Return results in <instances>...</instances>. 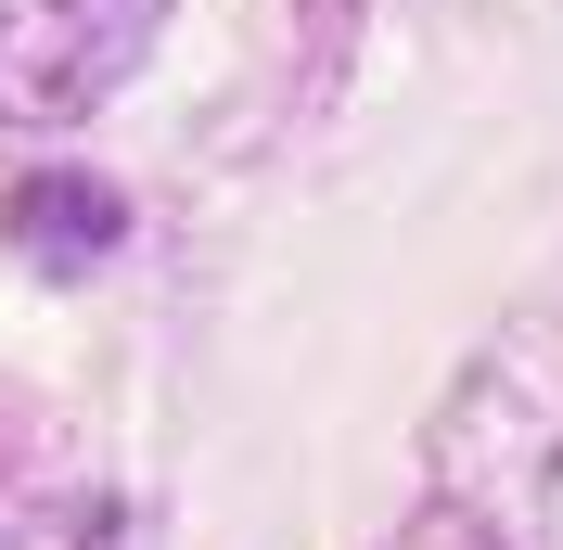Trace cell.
<instances>
[{
	"label": "cell",
	"instance_id": "cell-2",
	"mask_svg": "<svg viewBox=\"0 0 563 550\" xmlns=\"http://www.w3.org/2000/svg\"><path fill=\"white\" fill-rule=\"evenodd\" d=\"M0 231H13V256H26V270L77 282V270H103L115 243H129V193H115V179H90V167H38V179H13Z\"/></svg>",
	"mask_w": 563,
	"mask_h": 550
},
{
	"label": "cell",
	"instance_id": "cell-3",
	"mask_svg": "<svg viewBox=\"0 0 563 550\" xmlns=\"http://www.w3.org/2000/svg\"><path fill=\"white\" fill-rule=\"evenodd\" d=\"M397 550H499V538L461 513V499H435V513H410V525H397Z\"/></svg>",
	"mask_w": 563,
	"mask_h": 550
},
{
	"label": "cell",
	"instance_id": "cell-1",
	"mask_svg": "<svg viewBox=\"0 0 563 550\" xmlns=\"http://www.w3.org/2000/svg\"><path fill=\"white\" fill-rule=\"evenodd\" d=\"M167 0H0V129H77L129 90Z\"/></svg>",
	"mask_w": 563,
	"mask_h": 550
}]
</instances>
